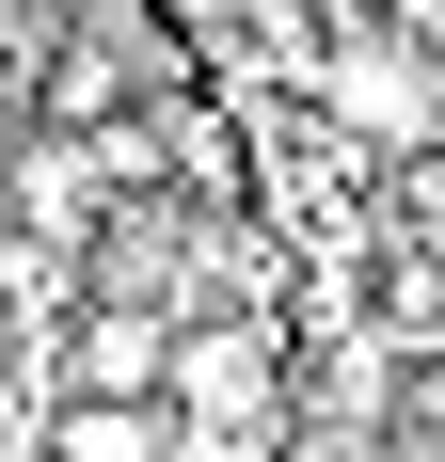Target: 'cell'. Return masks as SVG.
I'll return each instance as SVG.
<instances>
[{
	"label": "cell",
	"mask_w": 445,
	"mask_h": 462,
	"mask_svg": "<svg viewBox=\"0 0 445 462\" xmlns=\"http://www.w3.org/2000/svg\"><path fill=\"white\" fill-rule=\"evenodd\" d=\"M318 96H334V128H366V143H430V112H445L398 32H350L334 64H318Z\"/></svg>",
	"instance_id": "cell-1"
},
{
	"label": "cell",
	"mask_w": 445,
	"mask_h": 462,
	"mask_svg": "<svg viewBox=\"0 0 445 462\" xmlns=\"http://www.w3.org/2000/svg\"><path fill=\"white\" fill-rule=\"evenodd\" d=\"M0 191H16V224H32V239H95V160H64V143H16V176H0Z\"/></svg>",
	"instance_id": "cell-5"
},
{
	"label": "cell",
	"mask_w": 445,
	"mask_h": 462,
	"mask_svg": "<svg viewBox=\"0 0 445 462\" xmlns=\"http://www.w3.org/2000/svg\"><path fill=\"white\" fill-rule=\"evenodd\" d=\"M48 462H191V430L128 383H64V415H48Z\"/></svg>",
	"instance_id": "cell-3"
},
{
	"label": "cell",
	"mask_w": 445,
	"mask_h": 462,
	"mask_svg": "<svg viewBox=\"0 0 445 462\" xmlns=\"http://www.w3.org/2000/svg\"><path fill=\"white\" fill-rule=\"evenodd\" d=\"M159 351H176V335L143 319V303H95V319L64 335V383H128V399H159Z\"/></svg>",
	"instance_id": "cell-4"
},
{
	"label": "cell",
	"mask_w": 445,
	"mask_h": 462,
	"mask_svg": "<svg viewBox=\"0 0 445 462\" xmlns=\"http://www.w3.org/2000/svg\"><path fill=\"white\" fill-rule=\"evenodd\" d=\"M159 415H176V430H255L270 415V351L239 319H222V335H176V351H159Z\"/></svg>",
	"instance_id": "cell-2"
}]
</instances>
